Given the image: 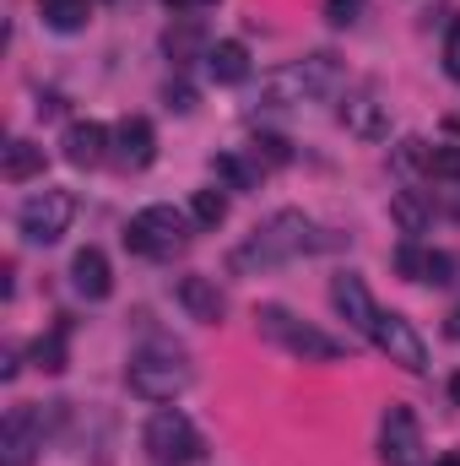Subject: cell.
<instances>
[{"label":"cell","instance_id":"obj_1","mask_svg":"<svg viewBox=\"0 0 460 466\" xmlns=\"http://www.w3.org/2000/svg\"><path fill=\"white\" fill-rule=\"evenodd\" d=\"M336 244H342L336 233L320 228V223L304 218V212H271V218L228 255V266L238 277H255V271H276V266H287V260H304V255H320V249H336Z\"/></svg>","mask_w":460,"mask_h":466},{"label":"cell","instance_id":"obj_2","mask_svg":"<svg viewBox=\"0 0 460 466\" xmlns=\"http://www.w3.org/2000/svg\"><path fill=\"white\" fill-rule=\"evenodd\" d=\"M342 87V60L331 49L304 55L260 82V109H298V104H325Z\"/></svg>","mask_w":460,"mask_h":466},{"label":"cell","instance_id":"obj_3","mask_svg":"<svg viewBox=\"0 0 460 466\" xmlns=\"http://www.w3.org/2000/svg\"><path fill=\"white\" fill-rule=\"evenodd\" d=\"M190 358L179 348H141L130 358V369H125V385H130V396H141V401H174L179 390H190Z\"/></svg>","mask_w":460,"mask_h":466},{"label":"cell","instance_id":"obj_4","mask_svg":"<svg viewBox=\"0 0 460 466\" xmlns=\"http://www.w3.org/2000/svg\"><path fill=\"white\" fill-rule=\"evenodd\" d=\"M141 445H146V456L157 466H195L206 456L201 429H195L179 407H157V412L146 418V429H141Z\"/></svg>","mask_w":460,"mask_h":466},{"label":"cell","instance_id":"obj_5","mask_svg":"<svg viewBox=\"0 0 460 466\" xmlns=\"http://www.w3.org/2000/svg\"><path fill=\"white\" fill-rule=\"evenodd\" d=\"M190 212H179V207H141L130 223H125V244L135 249V255H146V260H168V255H179L185 244H190Z\"/></svg>","mask_w":460,"mask_h":466},{"label":"cell","instance_id":"obj_6","mask_svg":"<svg viewBox=\"0 0 460 466\" xmlns=\"http://www.w3.org/2000/svg\"><path fill=\"white\" fill-rule=\"evenodd\" d=\"M255 320H260V337H271L276 348H287L293 358H304V363H331V358H342V352H346V342L325 337L320 326L298 320V315H293V309H282V304H265Z\"/></svg>","mask_w":460,"mask_h":466},{"label":"cell","instance_id":"obj_7","mask_svg":"<svg viewBox=\"0 0 460 466\" xmlns=\"http://www.w3.org/2000/svg\"><path fill=\"white\" fill-rule=\"evenodd\" d=\"M71 218H76V196L71 190H33L16 207V228H22L27 244H60Z\"/></svg>","mask_w":460,"mask_h":466},{"label":"cell","instance_id":"obj_8","mask_svg":"<svg viewBox=\"0 0 460 466\" xmlns=\"http://www.w3.org/2000/svg\"><path fill=\"white\" fill-rule=\"evenodd\" d=\"M44 440H49V412L44 407H16L0 423V466H33Z\"/></svg>","mask_w":460,"mask_h":466},{"label":"cell","instance_id":"obj_9","mask_svg":"<svg viewBox=\"0 0 460 466\" xmlns=\"http://www.w3.org/2000/svg\"><path fill=\"white\" fill-rule=\"evenodd\" d=\"M368 342L385 352L390 363H401L406 374H423V369H428V348H423L417 326H412L406 315H395V309H390V315L379 309V320H374V337H368Z\"/></svg>","mask_w":460,"mask_h":466},{"label":"cell","instance_id":"obj_10","mask_svg":"<svg viewBox=\"0 0 460 466\" xmlns=\"http://www.w3.org/2000/svg\"><path fill=\"white\" fill-rule=\"evenodd\" d=\"M379 461L385 466H423V429L412 407H390L379 423Z\"/></svg>","mask_w":460,"mask_h":466},{"label":"cell","instance_id":"obj_11","mask_svg":"<svg viewBox=\"0 0 460 466\" xmlns=\"http://www.w3.org/2000/svg\"><path fill=\"white\" fill-rule=\"evenodd\" d=\"M152 157H157V130H152V119L125 115L115 125V141H109V163H119L125 174H141V168H152Z\"/></svg>","mask_w":460,"mask_h":466},{"label":"cell","instance_id":"obj_12","mask_svg":"<svg viewBox=\"0 0 460 466\" xmlns=\"http://www.w3.org/2000/svg\"><path fill=\"white\" fill-rule=\"evenodd\" d=\"M331 304H336V315H342V320L352 326V331L374 337L379 304H374V293H368V282H363L357 271H342V277H331Z\"/></svg>","mask_w":460,"mask_h":466},{"label":"cell","instance_id":"obj_13","mask_svg":"<svg viewBox=\"0 0 460 466\" xmlns=\"http://www.w3.org/2000/svg\"><path fill=\"white\" fill-rule=\"evenodd\" d=\"M109 141H115L109 125H98V119H76V125H65L60 152H65V163H76V168H98V163L109 157Z\"/></svg>","mask_w":460,"mask_h":466},{"label":"cell","instance_id":"obj_14","mask_svg":"<svg viewBox=\"0 0 460 466\" xmlns=\"http://www.w3.org/2000/svg\"><path fill=\"white\" fill-rule=\"evenodd\" d=\"M179 304H185V315L190 320H201V326H217L223 315H228V299H223V288L212 282V277H201V271H190V277H179Z\"/></svg>","mask_w":460,"mask_h":466},{"label":"cell","instance_id":"obj_15","mask_svg":"<svg viewBox=\"0 0 460 466\" xmlns=\"http://www.w3.org/2000/svg\"><path fill=\"white\" fill-rule=\"evenodd\" d=\"M71 288H76L82 299H93V304H98V299H109V293H115L109 255H104V249H93V244H87V249H76V255H71Z\"/></svg>","mask_w":460,"mask_h":466},{"label":"cell","instance_id":"obj_16","mask_svg":"<svg viewBox=\"0 0 460 466\" xmlns=\"http://www.w3.org/2000/svg\"><path fill=\"white\" fill-rule=\"evenodd\" d=\"M395 266H401L412 282H428V288H445V282H450V255L423 249V244H401V249H395Z\"/></svg>","mask_w":460,"mask_h":466},{"label":"cell","instance_id":"obj_17","mask_svg":"<svg viewBox=\"0 0 460 466\" xmlns=\"http://www.w3.org/2000/svg\"><path fill=\"white\" fill-rule=\"evenodd\" d=\"M206 76H212L217 87H238V82H249V49H244L238 38L212 44V49H206Z\"/></svg>","mask_w":460,"mask_h":466},{"label":"cell","instance_id":"obj_18","mask_svg":"<svg viewBox=\"0 0 460 466\" xmlns=\"http://www.w3.org/2000/svg\"><path fill=\"white\" fill-rule=\"evenodd\" d=\"M0 174H5L11 185H22V179L44 174V147H38V141H11V147H5V157H0Z\"/></svg>","mask_w":460,"mask_h":466},{"label":"cell","instance_id":"obj_19","mask_svg":"<svg viewBox=\"0 0 460 466\" xmlns=\"http://www.w3.org/2000/svg\"><path fill=\"white\" fill-rule=\"evenodd\" d=\"M38 11L55 33H82L93 22V0H38Z\"/></svg>","mask_w":460,"mask_h":466},{"label":"cell","instance_id":"obj_20","mask_svg":"<svg viewBox=\"0 0 460 466\" xmlns=\"http://www.w3.org/2000/svg\"><path fill=\"white\" fill-rule=\"evenodd\" d=\"M212 174L233 185V190H249L255 179H260V168H255V157H238V152H223V157H212Z\"/></svg>","mask_w":460,"mask_h":466},{"label":"cell","instance_id":"obj_21","mask_svg":"<svg viewBox=\"0 0 460 466\" xmlns=\"http://www.w3.org/2000/svg\"><path fill=\"white\" fill-rule=\"evenodd\" d=\"M342 125H352L357 136H385V115H379V104H374V98H346Z\"/></svg>","mask_w":460,"mask_h":466},{"label":"cell","instance_id":"obj_22","mask_svg":"<svg viewBox=\"0 0 460 466\" xmlns=\"http://www.w3.org/2000/svg\"><path fill=\"white\" fill-rule=\"evenodd\" d=\"M249 157H255V168H260V174H271V168H282L293 152H287V141H282V136H255V141H249Z\"/></svg>","mask_w":460,"mask_h":466},{"label":"cell","instance_id":"obj_23","mask_svg":"<svg viewBox=\"0 0 460 466\" xmlns=\"http://www.w3.org/2000/svg\"><path fill=\"white\" fill-rule=\"evenodd\" d=\"M190 218H195L201 228H217V223L228 218V196H223V190H195V201H190Z\"/></svg>","mask_w":460,"mask_h":466},{"label":"cell","instance_id":"obj_24","mask_svg":"<svg viewBox=\"0 0 460 466\" xmlns=\"http://www.w3.org/2000/svg\"><path fill=\"white\" fill-rule=\"evenodd\" d=\"M33 358H38V369L60 374V369H65V326H55L49 337H38V342H33Z\"/></svg>","mask_w":460,"mask_h":466},{"label":"cell","instance_id":"obj_25","mask_svg":"<svg viewBox=\"0 0 460 466\" xmlns=\"http://www.w3.org/2000/svg\"><path fill=\"white\" fill-rule=\"evenodd\" d=\"M423 168L434 179H460V147H428L423 152Z\"/></svg>","mask_w":460,"mask_h":466},{"label":"cell","instance_id":"obj_26","mask_svg":"<svg viewBox=\"0 0 460 466\" xmlns=\"http://www.w3.org/2000/svg\"><path fill=\"white\" fill-rule=\"evenodd\" d=\"M363 5H368V0H325V22H331V27H352V22L363 16Z\"/></svg>","mask_w":460,"mask_h":466},{"label":"cell","instance_id":"obj_27","mask_svg":"<svg viewBox=\"0 0 460 466\" xmlns=\"http://www.w3.org/2000/svg\"><path fill=\"white\" fill-rule=\"evenodd\" d=\"M445 71H450V82H460V22H450V33H445Z\"/></svg>","mask_w":460,"mask_h":466},{"label":"cell","instance_id":"obj_28","mask_svg":"<svg viewBox=\"0 0 460 466\" xmlns=\"http://www.w3.org/2000/svg\"><path fill=\"white\" fill-rule=\"evenodd\" d=\"M163 5H174V11H206V5H217V0H163Z\"/></svg>","mask_w":460,"mask_h":466},{"label":"cell","instance_id":"obj_29","mask_svg":"<svg viewBox=\"0 0 460 466\" xmlns=\"http://www.w3.org/2000/svg\"><path fill=\"white\" fill-rule=\"evenodd\" d=\"M445 331H450V337H455V342H460V304H455V309H450V326H445Z\"/></svg>","mask_w":460,"mask_h":466},{"label":"cell","instance_id":"obj_30","mask_svg":"<svg viewBox=\"0 0 460 466\" xmlns=\"http://www.w3.org/2000/svg\"><path fill=\"white\" fill-rule=\"evenodd\" d=\"M450 401L460 407V374H450Z\"/></svg>","mask_w":460,"mask_h":466},{"label":"cell","instance_id":"obj_31","mask_svg":"<svg viewBox=\"0 0 460 466\" xmlns=\"http://www.w3.org/2000/svg\"><path fill=\"white\" fill-rule=\"evenodd\" d=\"M445 466H460V461H445Z\"/></svg>","mask_w":460,"mask_h":466}]
</instances>
